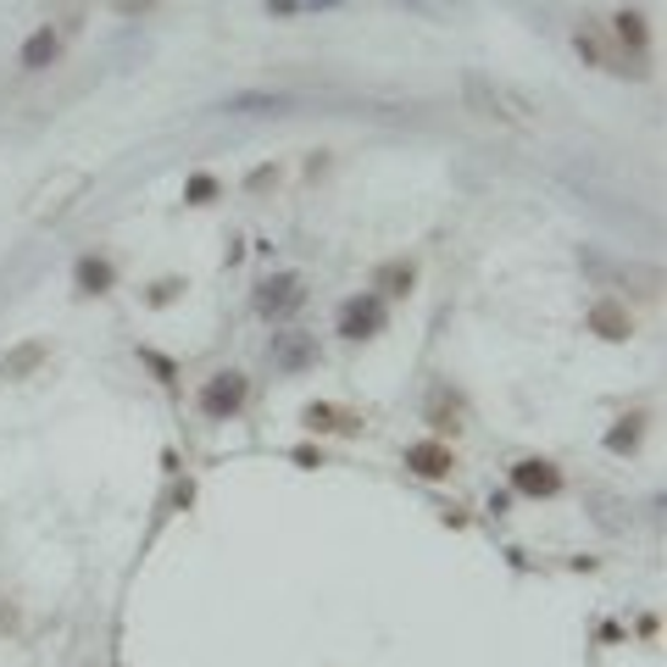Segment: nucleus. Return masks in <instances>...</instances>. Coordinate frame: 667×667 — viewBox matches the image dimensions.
I'll return each instance as SVG.
<instances>
[{"label": "nucleus", "instance_id": "nucleus-1", "mask_svg": "<svg viewBox=\"0 0 667 667\" xmlns=\"http://www.w3.org/2000/svg\"><path fill=\"white\" fill-rule=\"evenodd\" d=\"M462 95L478 117L489 123H507V128H540V106L529 95H518L512 83H495L484 72H462Z\"/></svg>", "mask_w": 667, "mask_h": 667}, {"label": "nucleus", "instance_id": "nucleus-2", "mask_svg": "<svg viewBox=\"0 0 667 667\" xmlns=\"http://www.w3.org/2000/svg\"><path fill=\"white\" fill-rule=\"evenodd\" d=\"M245 400H250V378L234 373V368H228V373H212V378L201 384V395H195L201 417H212V423H228V417H239Z\"/></svg>", "mask_w": 667, "mask_h": 667}, {"label": "nucleus", "instance_id": "nucleus-3", "mask_svg": "<svg viewBox=\"0 0 667 667\" xmlns=\"http://www.w3.org/2000/svg\"><path fill=\"white\" fill-rule=\"evenodd\" d=\"M317 357H323V351H317V334H301V328L273 334V346H268V362H273V373H284V378L317 368Z\"/></svg>", "mask_w": 667, "mask_h": 667}, {"label": "nucleus", "instance_id": "nucleus-4", "mask_svg": "<svg viewBox=\"0 0 667 667\" xmlns=\"http://www.w3.org/2000/svg\"><path fill=\"white\" fill-rule=\"evenodd\" d=\"M384 323H389V301H378L373 290L351 295L340 306V334H346V340H373V334H384Z\"/></svg>", "mask_w": 667, "mask_h": 667}, {"label": "nucleus", "instance_id": "nucleus-5", "mask_svg": "<svg viewBox=\"0 0 667 667\" xmlns=\"http://www.w3.org/2000/svg\"><path fill=\"white\" fill-rule=\"evenodd\" d=\"M301 306H306V279L301 273H273V279L257 284V312L262 317H290Z\"/></svg>", "mask_w": 667, "mask_h": 667}, {"label": "nucleus", "instance_id": "nucleus-6", "mask_svg": "<svg viewBox=\"0 0 667 667\" xmlns=\"http://www.w3.org/2000/svg\"><path fill=\"white\" fill-rule=\"evenodd\" d=\"M512 489L529 495V500H551V495H562V467L545 462V456H523L512 467Z\"/></svg>", "mask_w": 667, "mask_h": 667}, {"label": "nucleus", "instance_id": "nucleus-7", "mask_svg": "<svg viewBox=\"0 0 667 667\" xmlns=\"http://www.w3.org/2000/svg\"><path fill=\"white\" fill-rule=\"evenodd\" d=\"M406 467L417 478H451L456 473V451L445 440H417V445H406Z\"/></svg>", "mask_w": 667, "mask_h": 667}, {"label": "nucleus", "instance_id": "nucleus-8", "mask_svg": "<svg viewBox=\"0 0 667 667\" xmlns=\"http://www.w3.org/2000/svg\"><path fill=\"white\" fill-rule=\"evenodd\" d=\"M411 284H417V262H406V257L373 268V295H378V301H406Z\"/></svg>", "mask_w": 667, "mask_h": 667}, {"label": "nucleus", "instance_id": "nucleus-9", "mask_svg": "<svg viewBox=\"0 0 667 667\" xmlns=\"http://www.w3.org/2000/svg\"><path fill=\"white\" fill-rule=\"evenodd\" d=\"M45 357H50V346L45 340H23V346H12V351H0V378H34L39 368H45Z\"/></svg>", "mask_w": 667, "mask_h": 667}, {"label": "nucleus", "instance_id": "nucleus-10", "mask_svg": "<svg viewBox=\"0 0 667 667\" xmlns=\"http://www.w3.org/2000/svg\"><path fill=\"white\" fill-rule=\"evenodd\" d=\"M301 423H306L312 434H357V429H362V417H351V411H340V406H328V400H312V406L301 411Z\"/></svg>", "mask_w": 667, "mask_h": 667}, {"label": "nucleus", "instance_id": "nucleus-11", "mask_svg": "<svg viewBox=\"0 0 667 667\" xmlns=\"http://www.w3.org/2000/svg\"><path fill=\"white\" fill-rule=\"evenodd\" d=\"M590 334H601V340L623 346L629 334H634V317H629V306H618V301H596V306H590Z\"/></svg>", "mask_w": 667, "mask_h": 667}, {"label": "nucleus", "instance_id": "nucleus-12", "mask_svg": "<svg viewBox=\"0 0 667 667\" xmlns=\"http://www.w3.org/2000/svg\"><path fill=\"white\" fill-rule=\"evenodd\" d=\"M72 284H78V295H106L117 284V262L112 257H78Z\"/></svg>", "mask_w": 667, "mask_h": 667}, {"label": "nucleus", "instance_id": "nucleus-13", "mask_svg": "<svg viewBox=\"0 0 667 667\" xmlns=\"http://www.w3.org/2000/svg\"><path fill=\"white\" fill-rule=\"evenodd\" d=\"M56 56H61V29H34L29 34V45H23V72H45V67H56Z\"/></svg>", "mask_w": 667, "mask_h": 667}, {"label": "nucleus", "instance_id": "nucleus-14", "mask_svg": "<svg viewBox=\"0 0 667 667\" xmlns=\"http://www.w3.org/2000/svg\"><path fill=\"white\" fill-rule=\"evenodd\" d=\"M584 268L590 273H601V279H618V284H640V295H656V268H623V262H601V257H590V250H584Z\"/></svg>", "mask_w": 667, "mask_h": 667}, {"label": "nucleus", "instance_id": "nucleus-15", "mask_svg": "<svg viewBox=\"0 0 667 667\" xmlns=\"http://www.w3.org/2000/svg\"><path fill=\"white\" fill-rule=\"evenodd\" d=\"M612 39H618V45H623V50H629V56L640 61V56H645V45H651V29H645V12H634V7H623V12L612 18Z\"/></svg>", "mask_w": 667, "mask_h": 667}, {"label": "nucleus", "instance_id": "nucleus-16", "mask_svg": "<svg viewBox=\"0 0 667 667\" xmlns=\"http://www.w3.org/2000/svg\"><path fill=\"white\" fill-rule=\"evenodd\" d=\"M290 106H295L290 95H262V90H245V95L223 101V112H234V117H268V112H290Z\"/></svg>", "mask_w": 667, "mask_h": 667}, {"label": "nucleus", "instance_id": "nucleus-17", "mask_svg": "<svg viewBox=\"0 0 667 667\" xmlns=\"http://www.w3.org/2000/svg\"><path fill=\"white\" fill-rule=\"evenodd\" d=\"M573 45H578V56H590L596 67H607V72H623V67H618V56H612V45L601 39V29H596V23H578Z\"/></svg>", "mask_w": 667, "mask_h": 667}, {"label": "nucleus", "instance_id": "nucleus-18", "mask_svg": "<svg viewBox=\"0 0 667 667\" xmlns=\"http://www.w3.org/2000/svg\"><path fill=\"white\" fill-rule=\"evenodd\" d=\"M640 440H645V411H629V417H618V429H607V451L612 456L640 451Z\"/></svg>", "mask_w": 667, "mask_h": 667}, {"label": "nucleus", "instance_id": "nucleus-19", "mask_svg": "<svg viewBox=\"0 0 667 667\" xmlns=\"http://www.w3.org/2000/svg\"><path fill=\"white\" fill-rule=\"evenodd\" d=\"M429 423H434V434H462V400H456L451 389H434V400H429Z\"/></svg>", "mask_w": 667, "mask_h": 667}, {"label": "nucleus", "instance_id": "nucleus-20", "mask_svg": "<svg viewBox=\"0 0 667 667\" xmlns=\"http://www.w3.org/2000/svg\"><path fill=\"white\" fill-rule=\"evenodd\" d=\"M184 290H190L184 279H156V284L145 290V306H173V301H179Z\"/></svg>", "mask_w": 667, "mask_h": 667}, {"label": "nucleus", "instance_id": "nucleus-21", "mask_svg": "<svg viewBox=\"0 0 667 667\" xmlns=\"http://www.w3.org/2000/svg\"><path fill=\"white\" fill-rule=\"evenodd\" d=\"M184 201H190V206H212V201H217V179H212V173H195V179L184 184Z\"/></svg>", "mask_w": 667, "mask_h": 667}, {"label": "nucleus", "instance_id": "nucleus-22", "mask_svg": "<svg viewBox=\"0 0 667 667\" xmlns=\"http://www.w3.org/2000/svg\"><path fill=\"white\" fill-rule=\"evenodd\" d=\"M18 629H23L18 607H12V601H0V634H18Z\"/></svg>", "mask_w": 667, "mask_h": 667}, {"label": "nucleus", "instance_id": "nucleus-23", "mask_svg": "<svg viewBox=\"0 0 667 667\" xmlns=\"http://www.w3.org/2000/svg\"><path fill=\"white\" fill-rule=\"evenodd\" d=\"M139 357H145V362L161 373V384H173V362H167V357H156V351H139Z\"/></svg>", "mask_w": 667, "mask_h": 667}, {"label": "nucleus", "instance_id": "nucleus-24", "mask_svg": "<svg viewBox=\"0 0 667 667\" xmlns=\"http://www.w3.org/2000/svg\"><path fill=\"white\" fill-rule=\"evenodd\" d=\"M268 184H279V167H257L250 173V190H268Z\"/></svg>", "mask_w": 667, "mask_h": 667}, {"label": "nucleus", "instance_id": "nucleus-25", "mask_svg": "<svg viewBox=\"0 0 667 667\" xmlns=\"http://www.w3.org/2000/svg\"><path fill=\"white\" fill-rule=\"evenodd\" d=\"M295 462H301V467H323V451H312V445H301V451H295Z\"/></svg>", "mask_w": 667, "mask_h": 667}, {"label": "nucleus", "instance_id": "nucleus-26", "mask_svg": "<svg viewBox=\"0 0 667 667\" xmlns=\"http://www.w3.org/2000/svg\"><path fill=\"white\" fill-rule=\"evenodd\" d=\"M117 7H123V12H134V7H150V0H117Z\"/></svg>", "mask_w": 667, "mask_h": 667}]
</instances>
